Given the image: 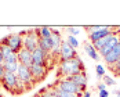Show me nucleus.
I'll return each mask as SVG.
<instances>
[{
	"instance_id": "nucleus-7",
	"label": "nucleus",
	"mask_w": 120,
	"mask_h": 97,
	"mask_svg": "<svg viewBox=\"0 0 120 97\" xmlns=\"http://www.w3.org/2000/svg\"><path fill=\"white\" fill-rule=\"evenodd\" d=\"M55 87H58L61 89L62 92H66V93H72V94H79V93H83L82 90H80V87H77V86L75 85L73 82H71L69 79H66V78H61L60 81L57 82V85Z\"/></svg>"
},
{
	"instance_id": "nucleus-30",
	"label": "nucleus",
	"mask_w": 120,
	"mask_h": 97,
	"mask_svg": "<svg viewBox=\"0 0 120 97\" xmlns=\"http://www.w3.org/2000/svg\"><path fill=\"white\" fill-rule=\"evenodd\" d=\"M83 97H91V93H90V92H84Z\"/></svg>"
},
{
	"instance_id": "nucleus-21",
	"label": "nucleus",
	"mask_w": 120,
	"mask_h": 97,
	"mask_svg": "<svg viewBox=\"0 0 120 97\" xmlns=\"http://www.w3.org/2000/svg\"><path fill=\"white\" fill-rule=\"evenodd\" d=\"M109 69L112 71V73H113L115 76H120V60L117 61V62H115L113 65H110Z\"/></svg>"
},
{
	"instance_id": "nucleus-26",
	"label": "nucleus",
	"mask_w": 120,
	"mask_h": 97,
	"mask_svg": "<svg viewBox=\"0 0 120 97\" xmlns=\"http://www.w3.org/2000/svg\"><path fill=\"white\" fill-rule=\"evenodd\" d=\"M98 97H109V92H108V90H102V92H98Z\"/></svg>"
},
{
	"instance_id": "nucleus-10",
	"label": "nucleus",
	"mask_w": 120,
	"mask_h": 97,
	"mask_svg": "<svg viewBox=\"0 0 120 97\" xmlns=\"http://www.w3.org/2000/svg\"><path fill=\"white\" fill-rule=\"evenodd\" d=\"M48 58H51V56L47 54L46 51H43L41 48H39V47L32 53V62L35 65H44V67H47Z\"/></svg>"
},
{
	"instance_id": "nucleus-15",
	"label": "nucleus",
	"mask_w": 120,
	"mask_h": 97,
	"mask_svg": "<svg viewBox=\"0 0 120 97\" xmlns=\"http://www.w3.org/2000/svg\"><path fill=\"white\" fill-rule=\"evenodd\" d=\"M39 48H41L47 54H51L52 53V48H54L51 37H39Z\"/></svg>"
},
{
	"instance_id": "nucleus-14",
	"label": "nucleus",
	"mask_w": 120,
	"mask_h": 97,
	"mask_svg": "<svg viewBox=\"0 0 120 97\" xmlns=\"http://www.w3.org/2000/svg\"><path fill=\"white\" fill-rule=\"evenodd\" d=\"M17 57H18V64L19 65H25V67H32V53L29 51V50H26V48H22L18 54H17Z\"/></svg>"
},
{
	"instance_id": "nucleus-28",
	"label": "nucleus",
	"mask_w": 120,
	"mask_h": 97,
	"mask_svg": "<svg viewBox=\"0 0 120 97\" xmlns=\"http://www.w3.org/2000/svg\"><path fill=\"white\" fill-rule=\"evenodd\" d=\"M4 73H6V71H4V68H3V64H0V81L3 79Z\"/></svg>"
},
{
	"instance_id": "nucleus-9",
	"label": "nucleus",
	"mask_w": 120,
	"mask_h": 97,
	"mask_svg": "<svg viewBox=\"0 0 120 97\" xmlns=\"http://www.w3.org/2000/svg\"><path fill=\"white\" fill-rule=\"evenodd\" d=\"M30 72H32L33 82H35V85H36V83L41 82V81L47 76L48 68L47 67H44V65H35V64H32V67H30Z\"/></svg>"
},
{
	"instance_id": "nucleus-23",
	"label": "nucleus",
	"mask_w": 120,
	"mask_h": 97,
	"mask_svg": "<svg viewBox=\"0 0 120 97\" xmlns=\"http://www.w3.org/2000/svg\"><path fill=\"white\" fill-rule=\"evenodd\" d=\"M102 81H104V83L106 86H115L116 85V79H115L113 76H109V75H105V76L102 78Z\"/></svg>"
},
{
	"instance_id": "nucleus-1",
	"label": "nucleus",
	"mask_w": 120,
	"mask_h": 97,
	"mask_svg": "<svg viewBox=\"0 0 120 97\" xmlns=\"http://www.w3.org/2000/svg\"><path fill=\"white\" fill-rule=\"evenodd\" d=\"M60 69H58V76H73L77 73L84 72V62L82 61V58L77 56L73 60H68V61H62L58 64Z\"/></svg>"
},
{
	"instance_id": "nucleus-25",
	"label": "nucleus",
	"mask_w": 120,
	"mask_h": 97,
	"mask_svg": "<svg viewBox=\"0 0 120 97\" xmlns=\"http://www.w3.org/2000/svg\"><path fill=\"white\" fill-rule=\"evenodd\" d=\"M65 29L69 32V35H71V36H75V37L80 33V29H79L77 26H66Z\"/></svg>"
},
{
	"instance_id": "nucleus-17",
	"label": "nucleus",
	"mask_w": 120,
	"mask_h": 97,
	"mask_svg": "<svg viewBox=\"0 0 120 97\" xmlns=\"http://www.w3.org/2000/svg\"><path fill=\"white\" fill-rule=\"evenodd\" d=\"M35 32L39 37H51V28L50 26H39L35 28Z\"/></svg>"
},
{
	"instance_id": "nucleus-16",
	"label": "nucleus",
	"mask_w": 120,
	"mask_h": 97,
	"mask_svg": "<svg viewBox=\"0 0 120 97\" xmlns=\"http://www.w3.org/2000/svg\"><path fill=\"white\" fill-rule=\"evenodd\" d=\"M83 47H84V51L87 53V56L90 57V58H93V60H95V61H98L99 60V54H98V51L95 50V47L93 46V43L90 42V43H84L83 44Z\"/></svg>"
},
{
	"instance_id": "nucleus-27",
	"label": "nucleus",
	"mask_w": 120,
	"mask_h": 97,
	"mask_svg": "<svg viewBox=\"0 0 120 97\" xmlns=\"http://www.w3.org/2000/svg\"><path fill=\"white\" fill-rule=\"evenodd\" d=\"M102 90H106V85L105 83H98V92H102Z\"/></svg>"
},
{
	"instance_id": "nucleus-6",
	"label": "nucleus",
	"mask_w": 120,
	"mask_h": 97,
	"mask_svg": "<svg viewBox=\"0 0 120 97\" xmlns=\"http://www.w3.org/2000/svg\"><path fill=\"white\" fill-rule=\"evenodd\" d=\"M6 40H7V46H10V48H11L15 54H18L24 48V37H22L21 33L7 35L6 36Z\"/></svg>"
},
{
	"instance_id": "nucleus-20",
	"label": "nucleus",
	"mask_w": 120,
	"mask_h": 97,
	"mask_svg": "<svg viewBox=\"0 0 120 97\" xmlns=\"http://www.w3.org/2000/svg\"><path fill=\"white\" fill-rule=\"evenodd\" d=\"M95 72H97V78H98V79H102V78L105 76V68H104V65L97 64L95 65Z\"/></svg>"
},
{
	"instance_id": "nucleus-31",
	"label": "nucleus",
	"mask_w": 120,
	"mask_h": 97,
	"mask_svg": "<svg viewBox=\"0 0 120 97\" xmlns=\"http://www.w3.org/2000/svg\"><path fill=\"white\" fill-rule=\"evenodd\" d=\"M4 62V58H3V54H1V50H0V64Z\"/></svg>"
},
{
	"instance_id": "nucleus-12",
	"label": "nucleus",
	"mask_w": 120,
	"mask_h": 97,
	"mask_svg": "<svg viewBox=\"0 0 120 97\" xmlns=\"http://www.w3.org/2000/svg\"><path fill=\"white\" fill-rule=\"evenodd\" d=\"M119 40H120L119 32H117V33H113V35H112V36L109 37L108 43H106V44H105V46H104V47L101 48V50H99V51H98V54H101V56H102V57H105V56H106V54H108L109 51H112V50H113V47H115V46H116V44H117V43H119Z\"/></svg>"
},
{
	"instance_id": "nucleus-29",
	"label": "nucleus",
	"mask_w": 120,
	"mask_h": 97,
	"mask_svg": "<svg viewBox=\"0 0 120 97\" xmlns=\"http://www.w3.org/2000/svg\"><path fill=\"white\" fill-rule=\"evenodd\" d=\"M113 94H115V97H120V90L119 89H115L113 90Z\"/></svg>"
},
{
	"instance_id": "nucleus-2",
	"label": "nucleus",
	"mask_w": 120,
	"mask_h": 97,
	"mask_svg": "<svg viewBox=\"0 0 120 97\" xmlns=\"http://www.w3.org/2000/svg\"><path fill=\"white\" fill-rule=\"evenodd\" d=\"M0 83L3 85V87L6 90H8L12 94H21V93H24L25 90H26V87L19 82L17 73L6 72L4 76H3V79L0 81Z\"/></svg>"
},
{
	"instance_id": "nucleus-8",
	"label": "nucleus",
	"mask_w": 120,
	"mask_h": 97,
	"mask_svg": "<svg viewBox=\"0 0 120 97\" xmlns=\"http://www.w3.org/2000/svg\"><path fill=\"white\" fill-rule=\"evenodd\" d=\"M77 57V51L66 42L64 40L61 44V53H60V62L62 61H68V60H73Z\"/></svg>"
},
{
	"instance_id": "nucleus-22",
	"label": "nucleus",
	"mask_w": 120,
	"mask_h": 97,
	"mask_svg": "<svg viewBox=\"0 0 120 97\" xmlns=\"http://www.w3.org/2000/svg\"><path fill=\"white\" fill-rule=\"evenodd\" d=\"M39 94H41V97H58V94L54 92V89H52V87H50V89L44 90V92H40Z\"/></svg>"
},
{
	"instance_id": "nucleus-5",
	"label": "nucleus",
	"mask_w": 120,
	"mask_h": 97,
	"mask_svg": "<svg viewBox=\"0 0 120 97\" xmlns=\"http://www.w3.org/2000/svg\"><path fill=\"white\" fill-rule=\"evenodd\" d=\"M116 31H119V29L117 28H113V26H102V25H99V28L97 29L95 32H93V33L88 35V39H90L91 43H95L97 40H99L102 37L116 33Z\"/></svg>"
},
{
	"instance_id": "nucleus-18",
	"label": "nucleus",
	"mask_w": 120,
	"mask_h": 97,
	"mask_svg": "<svg viewBox=\"0 0 120 97\" xmlns=\"http://www.w3.org/2000/svg\"><path fill=\"white\" fill-rule=\"evenodd\" d=\"M19 64L18 62H3V68L6 72H11V73H17L18 71Z\"/></svg>"
},
{
	"instance_id": "nucleus-3",
	"label": "nucleus",
	"mask_w": 120,
	"mask_h": 97,
	"mask_svg": "<svg viewBox=\"0 0 120 97\" xmlns=\"http://www.w3.org/2000/svg\"><path fill=\"white\" fill-rule=\"evenodd\" d=\"M21 35L24 37V48L29 50L30 53H33L39 47V36L36 35L35 29H32V31H22Z\"/></svg>"
},
{
	"instance_id": "nucleus-19",
	"label": "nucleus",
	"mask_w": 120,
	"mask_h": 97,
	"mask_svg": "<svg viewBox=\"0 0 120 97\" xmlns=\"http://www.w3.org/2000/svg\"><path fill=\"white\" fill-rule=\"evenodd\" d=\"M66 42H68V43H69V44H71V46H72V47L75 48V50H76V48L79 47V44H80V42L77 40V37L71 36V35H69V36L66 37Z\"/></svg>"
},
{
	"instance_id": "nucleus-11",
	"label": "nucleus",
	"mask_w": 120,
	"mask_h": 97,
	"mask_svg": "<svg viewBox=\"0 0 120 97\" xmlns=\"http://www.w3.org/2000/svg\"><path fill=\"white\" fill-rule=\"evenodd\" d=\"M66 79H69L71 82H73L75 85L77 86V87H80V90L82 92H86V87H87V81H88V76H87V73L86 71L82 73H77V75H73V76H69V78H66Z\"/></svg>"
},
{
	"instance_id": "nucleus-13",
	"label": "nucleus",
	"mask_w": 120,
	"mask_h": 97,
	"mask_svg": "<svg viewBox=\"0 0 120 97\" xmlns=\"http://www.w3.org/2000/svg\"><path fill=\"white\" fill-rule=\"evenodd\" d=\"M104 60H105V62L108 64L109 67L110 65H113L115 62H117V61L120 60V40H119V43L113 47V50L112 51H109L108 54L105 56V57H102Z\"/></svg>"
},
{
	"instance_id": "nucleus-24",
	"label": "nucleus",
	"mask_w": 120,
	"mask_h": 97,
	"mask_svg": "<svg viewBox=\"0 0 120 97\" xmlns=\"http://www.w3.org/2000/svg\"><path fill=\"white\" fill-rule=\"evenodd\" d=\"M52 89H54V92H55V93L58 94V97H77L76 94H72V93H66V92H62L61 89L55 87V86H54Z\"/></svg>"
},
{
	"instance_id": "nucleus-4",
	"label": "nucleus",
	"mask_w": 120,
	"mask_h": 97,
	"mask_svg": "<svg viewBox=\"0 0 120 97\" xmlns=\"http://www.w3.org/2000/svg\"><path fill=\"white\" fill-rule=\"evenodd\" d=\"M17 76H18L19 82L26 87V90L30 89L32 86L35 85L33 78H32V72H30V68H29V67L19 65V67H18V71H17Z\"/></svg>"
}]
</instances>
